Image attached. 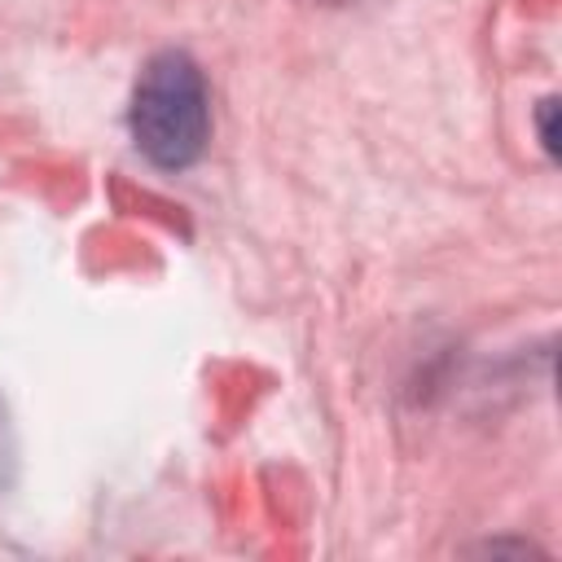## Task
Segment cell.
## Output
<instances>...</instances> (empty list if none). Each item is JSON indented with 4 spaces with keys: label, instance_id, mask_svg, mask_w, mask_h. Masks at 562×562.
Listing matches in <instances>:
<instances>
[{
    "label": "cell",
    "instance_id": "6da1fadb",
    "mask_svg": "<svg viewBox=\"0 0 562 562\" xmlns=\"http://www.w3.org/2000/svg\"><path fill=\"white\" fill-rule=\"evenodd\" d=\"M127 132L136 154L158 171H189L211 145V88L184 48L154 53L127 101Z\"/></svg>",
    "mask_w": 562,
    "mask_h": 562
},
{
    "label": "cell",
    "instance_id": "7a4b0ae2",
    "mask_svg": "<svg viewBox=\"0 0 562 562\" xmlns=\"http://www.w3.org/2000/svg\"><path fill=\"white\" fill-rule=\"evenodd\" d=\"M553 114H558V101H553V97H544V101L536 105V132H540V145H544V154H549V158H558V132H553Z\"/></svg>",
    "mask_w": 562,
    "mask_h": 562
}]
</instances>
